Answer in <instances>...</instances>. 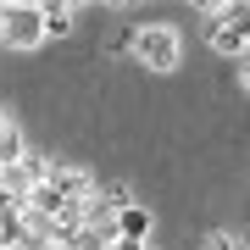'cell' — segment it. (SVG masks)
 Here are the masks:
<instances>
[{"label":"cell","mask_w":250,"mask_h":250,"mask_svg":"<svg viewBox=\"0 0 250 250\" xmlns=\"http://www.w3.org/2000/svg\"><path fill=\"white\" fill-rule=\"evenodd\" d=\"M128 50L145 72H178L184 67V34L172 22H139L128 34Z\"/></svg>","instance_id":"1"},{"label":"cell","mask_w":250,"mask_h":250,"mask_svg":"<svg viewBox=\"0 0 250 250\" xmlns=\"http://www.w3.org/2000/svg\"><path fill=\"white\" fill-rule=\"evenodd\" d=\"M0 45L6 50H39L45 45V17H39V6L0 0Z\"/></svg>","instance_id":"2"},{"label":"cell","mask_w":250,"mask_h":250,"mask_svg":"<svg viewBox=\"0 0 250 250\" xmlns=\"http://www.w3.org/2000/svg\"><path fill=\"white\" fill-rule=\"evenodd\" d=\"M45 172H50V156H34V150H28L17 167H6V172H0V184H6V200H11V206H22L39 184H45Z\"/></svg>","instance_id":"3"},{"label":"cell","mask_w":250,"mask_h":250,"mask_svg":"<svg viewBox=\"0 0 250 250\" xmlns=\"http://www.w3.org/2000/svg\"><path fill=\"white\" fill-rule=\"evenodd\" d=\"M45 184H56L67 200H89L95 189H100V184L89 178V167H72V161H56V156H50V172H45Z\"/></svg>","instance_id":"4"},{"label":"cell","mask_w":250,"mask_h":250,"mask_svg":"<svg viewBox=\"0 0 250 250\" xmlns=\"http://www.w3.org/2000/svg\"><path fill=\"white\" fill-rule=\"evenodd\" d=\"M206 45H211L217 56H228V62H245V56H250V34L233 28V22H211V28H206Z\"/></svg>","instance_id":"5"},{"label":"cell","mask_w":250,"mask_h":250,"mask_svg":"<svg viewBox=\"0 0 250 250\" xmlns=\"http://www.w3.org/2000/svg\"><path fill=\"white\" fill-rule=\"evenodd\" d=\"M117 239H134V245H145L150 239V228H156V217H150V206L145 200H134V206H123V211H117Z\"/></svg>","instance_id":"6"},{"label":"cell","mask_w":250,"mask_h":250,"mask_svg":"<svg viewBox=\"0 0 250 250\" xmlns=\"http://www.w3.org/2000/svg\"><path fill=\"white\" fill-rule=\"evenodd\" d=\"M39 17H45V39H67L72 22H78V11L67 0H50V6H39Z\"/></svg>","instance_id":"7"},{"label":"cell","mask_w":250,"mask_h":250,"mask_svg":"<svg viewBox=\"0 0 250 250\" xmlns=\"http://www.w3.org/2000/svg\"><path fill=\"white\" fill-rule=\"evenodd\" d=\"M22 156H28V139H22V128H17V123H6V128H0V172H6V167H17Z\"/></svg>","instance_id":"8"},{"label":"cell","mask_w":250,"mask_h":250,"mask_svg":"<svg viewBox=\"0 0 250 250\" xmlns=\"http://www.w3.org/2000/svg\"><path fill=\"white\" fill-rule=\"evenodd\" d=\"M100 200H106L111 211H123V206H134V189H128V184H106V189H100Z\"/></svg>","instance_id":"9"},{"label":"cell","mask_w":250,"mask_h":250,"mask_svg":"<svg viewBox=\"0 0 250 250\" xmlns=\"http://www.w3.org/2000/svg\"><path fill=\"white\" fill-rule=\"evenodd\" d=\"M206 250H239V239L233 233H206Z\"/></svg>","instance_id":"10"},{"label":"cell","mask_w":250,"mask_h":250,"mask_svg":"<svg viewBox=\"0 0 250 250\" xmlns=\"http://www.w3.org/2000/svg\"><path fill=\"white\" fill-rule=\"evenodd\" d=\"M239 89L250 95V56H245V62H239Z\"/></svg>","instance_id":"11"},{"label":"cell","mask_w":250,"mask_h":250,"mask_svg":"<svg viewBox=\"0 0 250 250\" xmlns=\"http://www.w3.org/2000/svg\"><path fill=\"white\" fill-rule=\"evenodd\" d=\"M6 250H22V245H6Z\"/></svg>","instance_id":"12"},{"label":"cell","mask_w":250,"mask_h":250,"mask_svg":"<svg viewBox=\"0 0 250 250\" xmlns=\"http://www.w3.org/2000/svg\"><path fill=\"white\" fill-rule=\"evenodd\" d=\"M50 250H67V245H50Z\"/></svg>","instance_id":"13"}]
</instances>
